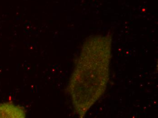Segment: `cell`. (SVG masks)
<instances>
[{
  "label": "cell",
  "mask_w": 158,
  "mask_h": 118,
  "mask_svg": "<svg viewBox=\"0 0 158 118\" xmlns=\"http://www.w3.org/2000/svg\"><path fill=\"white\" fill-rule=\"evenodd\" d=\"M110 39L95 37L84 45L71 75L68 90L79 117L104 94L109 79Z\"/></svg>",
  "instance_id": "1"
},
{
  "label": "cell",
  "mask_w": 158,
  "mask_h": 118,
  "mask_svg": "<svg viewBox=\"0 0 158 118\" xmlns=\"http://www.w3.org/2000/svg\"><path fill=\"white\" fill-rule=\"evenodd\" d=\"M23 108L10 103L0 104V118H25Z\"/></svg>",
  "instance_id": "2"
}]
</instances>
